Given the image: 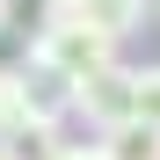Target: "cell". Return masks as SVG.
Returning <instances> with one entry per match:
<instances>
[{"instance_id": "7", "label": "cell", "mask_w": 160, "mask_h": 160, "mask_svg": "<svg viewBox=\"0 0 160 160\" xmlns=\"http://www.w3.org/2000/svg\"><path fill=\"white\" fill-rule=\"evenodd\" d=\"M15 29V0H0V37H8Z\"/></svg>"}, {"instance_id": "8", "label": "cell", "mask_w": 160, "mask_h": 160, "mask_svg": "<svg viewBox=\"0 0 160 160\" xmlns=\"http://www.w3.org/2000/svg\"><path fill=\"white\" fill-rule=\"evenodd\" d=\"M153 8H160V0H153Z\"/></svg>"}, {"instance_id": "4", "label": "cell", "mask_w": 160, "mask_h": 160, "mask_svg": "<svg viewBox=\"0 0 160 160\" xmlns=\"http://www.w3.org/2000/svg\"><path fill=\"white\" fill-rule=\"evenodd\" d=\"M73 8H80V15H88V22H95V29H109V37H124V29H131V22H138V15L153 8V0H73Z\"/></svg>"}, {"instance_id": "3", "label": "cell", "mask_w": 160, "mask_h": 160, "mask_svg": "<svg viewBox=\"0 0 160 160\" xmlns=\"http://www.w3.org/2000/svg\"><path fill=\"white\" fill-rule=\"evenodd\" d=\"M95 146L109 153V160H160V124H138V117H131V124H117V131H102Z\"/></svg>"}, {"instance_id": "1", "label": "cell", "mask_w": 160, "mask_h": 160, "mask_svg": "<svg viewBox=\"0 0 160 160\" xmlns=\"http://www.w3.org/2000/svg\"><path fill=\"white\" fill-rule=\"evenodd\" d=\"M29 51H37L51 73H66L73 88H88L95 73H109V66H117V37H109V29H95L73 0H44V15H37V44H29Z\"/></svg>"}, {"instance_id": "5", "label": "cell", "mask_w": 160, "mask_h": 160, "mask_svg": "<svg viewBox=\"0 0 160 160\" xmlns=\"http://www.w3.org/2000/svg\"><path fill=\"white\" fill-rule=\"evenodd\" d=\"M138 124H160V66H138Z\"/></svg>"}, {"instance_id": "6", "label": "cell", "mask_w": 160, "mask_h": 160, "mask_svg": "<svg viewBox=\"0 0 160 160\" xmlns=\"http://www.w3.org/2000/svg\"><path fill=\"white\" fill-rule=\"evenodd\" d=\"M51 160H109V153H102V146H58Z\"/></svg>"}, {"instance_id": "2", "label": "cell", "mask_w": 160, "mask_h": 160, "mask_svg": "<svg viewBox=\"0 0 160 160\" xmlns=\"http://www.w3.org/2000/svg\"><path fill=\"white\" fill-rule=\"evenodd\" d=\"M73 117L95 124V138L117 131V124H131L138 117V66H109V73H95L88 88H73Z\"/></svg>"}]
</instances>
